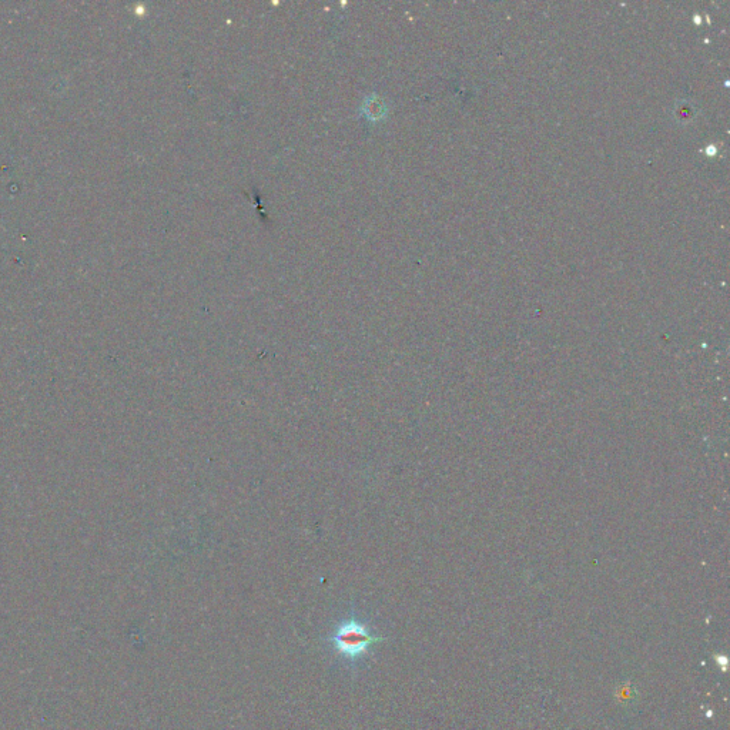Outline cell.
I'll list each match as a JSON object with an SVG mask.
<instances>
[{"instance_id": "cell-1", "label": "cell", "mask_w": 730, "mask_h": 730, "mask_svg": "<svg viewBox=\"0 0 730 730\" xmlns=\"http://www.w3.org/2000/svg\"><path fill=\"white\" fill-rule=\"evenodd\" d=\"M383 639L373 636L360 622H346L337 629L333 636L334 645L341 655L354 659L365 654L370 646L381 642Z\"/></svg>"}]
</instances>
